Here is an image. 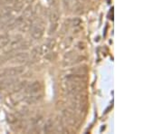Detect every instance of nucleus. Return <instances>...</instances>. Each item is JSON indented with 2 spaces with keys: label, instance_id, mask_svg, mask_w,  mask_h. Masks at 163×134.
Returning <instances> with one entry per match:
<instances>
[{
  "label": "nucleus",
  "instance_id": "nucleus-1",
  "mask_svg": "<svg viewBox=\"0 0 163 134\" xmlns=\"http://www.w3.org/2000/svg\"><path fill=\"white\" fill-rule=\"evenodd\" d=\"M70 105L73 109V111L77 112H83L87 109V97L86 94L83 92L77 93V94H73V95H68Z\"/></svg>",
  "mask_w": 163,
  "mask_h": 134
},
{
  "label": "nucleus",
  "instance_id": "nucleus-2",
  "mask_svg": "<svg viewBox=\"0 0 163 134\" xmlns=\"http://www.w3.org/2000/svg\"><path fill=\"white\" fill-rule=\"evenodd\" d=\"M85 89H86L85 82L65 81V80L63 82V90H64L65 93L67 94V96L83 92Z\"/></svg>",
  "mask_w": 163,
  "mask_h": 134
},
{
  "label": "nucleus",
  "instance_id": "nucleus-3",
  "mask_svg": "<svg viewBox=\"0 0 163 134\" xmlns=\"http://www.w3.org/2000/svg\"><path fill=\"white\" fill-rule=\"evenodd\" d=\"M62 122L63 123L64 126L75 127L78 124V120L73 112L63 111V116H62Z\"/></svg>",
  "mask_w": 163,
  "mask_h": 134
},
{
  "label": "nucleus",
  "instance_id": "nucleus-4",
  "mask_svg": "<svg viewBox=\"0 0 163 134\" xmlns=\"http://www.w3.org/2000/svg\"><path fill=\"white\" fill-rule=\"evenodd\" d=\"M25 71L24 67H10L5 68L2 71H0V77L5 78V77H15L17 75H20Z\"/></svg>",
  "mask_w": 163,
  "mask_h": 134
},
{
  "label": "nucleus",
  "instance_id": "nucleus-5",
  "mask_svg": "<svg viewBox=\"0 0 163 134\" xmlns=\"http://www.w3.org/2000/svg\"><path fill=\"white\" fill-rule=\"evenodd\" d=\"M45 32V25L44 23L40 20L35 22L32 25L31 28V35L33 36V38L35 39H40Z\"/></svg>",
  "mask_w": 163,
  "mask_h": 134
},
{
  "label": "nucleus",
  "instance_id": "nucleus-6",
  "mask_svg": "<svg viewBox=\"0 0 163 134\" xmlns=\"http://www.w3.org/2000/svg\"><path fill=\"white\" fill-rule=\"evenodd\" d=\"M83 59H84V57L78 55L75 52H70L67 55H65V56L63 58V65H65V66L73 65L81 62Z\"/></svg>",
  "mask_w": 163,
  "mask_h": 134
},
{
  "label": "nucleus",
  "instance_id": "nucleus-7",
  "mask_svg": "<svg viewBox=\"0 0 163 134\" xmlns=\"http://www.w3.org/2000/svg\"><path fill=\"white\" fill-rule=\"evenodd\" d=\"M25 90V92L27 94L37 93V92H40V91L42 90V85H41L40 82L35 81L32 83H30L29 85H27Z\"/></svg>",
  "mask_w": 163,
  "mask_h": 134
},
{
  "label": "nucleus",
  "instance_id": "nucleus-8",
  "mask_svg": "<svg viewBox=\"0 0 163 134\" xmlns=\"http://www.w3.org/2000/svg\"><path fill=\"white\" fill-rule=\"evenodd\" d=\"M60 17V14L57 9H54L50 13V22H51V28H50V33H54L57 27V23Z\"/></svg>",
  "mask_w": 163,
  "mask_h": 134
},
{
  "label": "nucleus",
  "instance_id": "nucleus-9",
  "mask_svg": "<svg viewBox=\"0 0 163 134\" xmlns=\"http://www.w3.org/2000/svg\"><path fill=\"white\" fill-rule=\"evenodd\" d=\"M17 80L15 77H5L0 81V89H8L9 87L15 85Z\"/></svg>",
  "mask_w": 163,
  "mask_h": 134
},
{
  "label": "nucleus",
  "instance_id": "nucleus-10",
  "mask_svg": "<svg viewBox=\"0 0 163 134\" xmlns=\"http://www.w3.org/2000/svg\"><path fill=\"white\" fill-rule=\"evenodd\" d=\"M54 45H55L54 40H53V39H49V40H47V42H46L41 48H39L40 54H43V55H46V54H48V53L54 48Z\"/></svg>",
  "mask_w": 163,
  "mask_h": 134
},
{
  "label": "nucleus",
  "instance_id": "nucleus-11",
  "mask_svg": "<svg viewBox=\"0 0 163 134\" xmlns=\"http://www.w3.org/2000/svg\"><path fill=\"white\" fill-rule=\"evenodd\" d=\"M88 72V68L86 65L77 66L69 70V74H78V75H85Z\"/></svg>",
  "mask_w": 163,
  "mask_h": 134
},
{
  "label": "nucleus",
  "instance_id": "nucleus-12",
  "mask_svg": "<svg viewBox=\"0 0 163 134\" xmlns=\"http://www.w3.org/2000/svg\"><path fill=\"white\" fill-rule=\"evenodd\" d=\"M27 59H28V54H26V53H20V54L13 56L11 61L14 64H22V63H25Z\"/></svg>",
  "mask_w": 163,
  "mask_h": 134
},
{
  "label": "nucleus",
  "instance_id": "nucleus-13",
  "mask_svg": "<svg viewBox=\"0 0 163 134\" xmlns=\"http://www.w3.org/2000/svg\"><path fill=\"white\" fill-rule=\"evenodd\" d=\"M41 97H42V95L38 94V92L33 93V94H28V96H26L25 98V102L28 104H33V103L37 102L41 99Z\"/></svg>",
  "mask_w": 163,
  "mask_h": 134
},
{
  "label": "nucleus",
  "instance_id": "nucleus-14",
  "mask_svg": "<svg viewBox=\"0 0 163 134\" xmlns=\"http://www.w3.org/2000/svg\"><path fill=\"white\" fill-rule=\"evenodd\" d=\"M53 128H54V121L51 119H48L43 127V132L45 133H49L50 132H52Z\"/></svg>",
  "mask_w": 163,
  "mask_h": 134
},
{
  "label": "nucleus",
  "instance_id": "nucleus-15",
  "mask_svg": "<svg viewBox=\"0 0 163 134\" xmlns=\"http://www.w3.org/2000/svg\"><path fill=\"white\" fill-rule=\"evenodd\" d=\"M10 42V37L6 35H0V48H3L6 46Z\"/></svg>",
  "mask_w": 163,
  "mask_h": 134
},
{
  "label": "nucleus",
  "instance_id": "nucleus-16",
  "mask_svg": "<svg viewBox=\"0 0 163 134\" xmlns=\"http://www.w3.org/2000/svg\"><path fill=\"white\" fill-rule=\"evenodd\" d=\"M81 24H82V20H81L80 18H74V19L71 20V25H72V26H73V27H77V26H79Z\"/></svg>",
  "mask_w": 163,
  "mask_h": 134
},
{
  "label": "nucleus",
  "instance_id": "nucleus-17",
  "mask_svg": "<svg viewBox=\"0 0 163 134\" xmlns=\"http://www.w3.org/2000/svg\"><path fill=\"white\" fill-rule=\"evenodd\" d=\"M25 18H27V19H29L32 15H33V10H32V8L31 7H28L25 11Z\"/></svg>",
  "mask_w": 163,
  "mask_h": 134
},
{
  "label": "nucleus",
  "instance_id": "nucleus-18",
  "mask_svg": "<svg viewBox=\"0 0 163 134\" xmlns=\"http://www.w3.org/2000/svg\"><path fill=\"white\" fill-rule=\"evenodd\" d=\"M48 2H49L50 5H56V0H48Z\"/></svg>",
  "mask_w": 163,
  "mask_h": 134
},
{
  "label": "nucleus",
  "instance_id": "nucleus-19",
  "mask_svg": "<svg viewBox=\"0 0 163 134\" xmlns=\"http://www.w3.org/2000/svg\"><path fill=\"white\" fill-rule=\"evenodd\" d=\"M5 2L6 3H14V2H15V0H5Z\"/></svg>",
  "mask_w": 163,
  "mask_h": 134
}]
</instances>
